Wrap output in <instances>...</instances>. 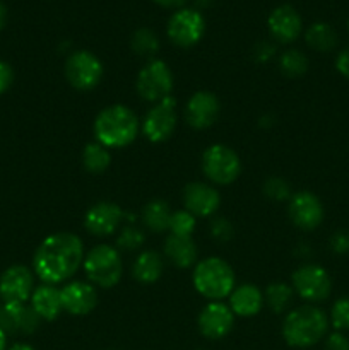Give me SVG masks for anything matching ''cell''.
Segmentation results:
<instances>
[{"mask_svg":"<svg viewBox=\"0 0 349 350\" xmlns=\"http://www.w3.org/2000/svg\"><path fill=\"white\" fill-rule=\"evenodd\" d=\"M221 113L218 96L209 91H197L190 96L185 106L187 123L195 130H205L214 125Z\"/></svg>","mask_w":349,"mask_h":350,"instance_id":"5bb4252c","label":"cell"},{"mask_svg":"<svg viewBox=\"0 0 349 350\" xmlns=\"http://www.w3.org/2000/svg\"><path fill=\"white\" fill-rule=\"evenodd\" d=\"M164 255L178 269H188L197 260V245L192 236L170 234L164 241Z\"/></svg>","mask_w":349,"mask_h":350,"instance_id":"603a6c76","label":"cell"},{"mask_svg":"<svg viewBox=\"0 0 349 350\" xmlns=\"http://www.w3.org/2000/svg\"><path fill=\"white\" fill-rule=\"evenodd\" d=\"M263 193H266V197L270 198V200L283 202L286 200V198H289L291 195L289 183L279 176H270L267 178L266 183H263Z\"/></svg>","mask_w":349,"mask_h":350,"instance_id":"836d02e7","label":"cell"},{"mask_svg":"<svg viewBox=\"0 0 349 350\" xmlns=\"http://www.w3.org/2000/svg\"><path fill=\"white\" fill-rule=\"evenodd\" d=\"M40 325V317L26 304H3L0 308V327L5 334H33Z\"/></svg>","mask_w":349,"mask_h":350,"instance_id":"ffe728a7","label":"cell"},{"mask_svg":"<svg viewBox=\"0 0 349 350\" xmlns=\"http://www.w3.org/2000/svg\"><path fill=\"white\" fill-rule=\"evenodd\" d=\"M293 291L303 301L310 304L324 303L332 293V279L327 270L315 263H305L298 267L291 277Z\"/></svg>","mask_w":349,"mask_h":350,"instance_id":"52a82bcc","label":"cell"},{"mask_svg":"<svg viewBox=\"0 0 349 350\" xmlns=\"http://www.w3.org/2000/svg\"><path fill=\"white\" fill-rule=\"evenodd\" d=\"M84 272L92 286L112 289L120 282L123 273L118 250L109 245H98L84 255Z\"/></svg>","mask_w":349,"mask_h":350,"instance_id":"5b68a950","label":"cell"},{"mask_svg":"<svg viewBox=\"0 0 349 350\" xmlns=\"http://www.w3.org/2000/svg\"><path fill=\"white\" fill-rule=\"evenodd\" d=\"M14 81V70L7 62L0 60V94L7 91L12 85Z\"/></svg>","mask_w":349,"mask_h":350,"instance_id":"74e56055","label":"cell"},{"mask_svg":"<svg viewBox=\"0 0 349 350\" xmlns=\"http://www.w3.org/2000/svg\"><path fill=\"white\" fill-rule=\"evenodd\" d=\"M335 70L349 81V46L339 51V55L335 57Z\"/></svg>","mask_w":349,"mask_h":350,"instance_id":"f35d334b","label":"cell"},{"mask_svg":"<svg viewBox=\"0 0 349 350\" xmlns=\"http://www.w3.org/2000/svg\"><path fill=\"white\" fill-rule=\"evenodd\" d=\"M202 171L216 185H231L242 173V161L231 147L214 144L202 154Z\"/></svg>","mask_w":349,"mask_h":350,"instance_id":"8992f818","label":"cell"},{"mask_svg":"<svg viewBox=\"0 0 349 350\" xmlns=\"http://www.w3.org/2000/svg\"><path fill=\"white\" fill-rule=\"evenodd\" d=\"M348 31H349V19H348Z\"/></svg>","mask_w":349,"mask_h":350,"instance_id":"f6af8a7d","label":"cell"},{"mask_svg":"<svg viewBox=\"0 0 349 350\" xmlns=\"http://www.w3.org/2000/svg\"><path fill=\"white\" fill-rule=\"evenodd\" d=\"M144 137L153 144L164 142L177 129V99L173 96L161 99L146 113L142 120Z\"/></svg>","mask_w":349,"mask_h":350,"instance_id":"30bf717a","label":"cell"},{"mask_svg":"<svg viewBox=\"0 0 349 350\" xmlns=\"http://www.w3.org/2000/svg\"><path fill=\"white\" fill-rule=\"evenodd\" d=\"M156 3H159V5L163 7H178V5H183L187 0H154Z\"/></svg>","mask_w":349,"mask_h":350,"instance_id":"60d3db41","label":"cell"},{"mask_svg":"<svg viewBox=\"0 0 349 350\" xmlns=\"http://www.w3.org/2000/svg\"><path fill=\"white\" fill-rule=\"evenodd\" d=\"M267 26L276 41L293 43L301 33V17L294 7L279 5L270 12Z\"/></svg>","mask_w":349,"mask_h":350,"instance_id":"d6986e66","label":"cell"},{"mask_svg":"<svg viewBox=\"0 0 349 350\" xmlns=\"http://www.w3.org/2000/svg\"><path fill=\"white\" fill-rule=\"evenodd\" d=\"M130 44H132V50L140 57H153L159 50V40H157L156 33L153 29H147V27L137 29Z\"/></svg>","mask_w":349,"mask_h":350,"instance_id":"f546056e","label":"cell"},{"mask_svg":"<svg viewBox=\"0 0 349 350\" xmlns=\"http://www.w3.org/2000/svg\"><path fill=\"white\" fill-rule=\"evenodd\" d=\"M109 163H112L109 150L99 142H89L82 150V164H84L86 171H89V173H103V171L108 170Z\"/></svg>","mask_w":349,"mask_h":350,"instance_id":"4316f807","label":"cell"},{"mask_svg":"<svg viewBox=\"0 0 349 350\" xmlns=\"http://www.w3.org/2000/svg\"><path fill=\"white\" fill-rule=\"evenodd\" d=\"M205 21L201 12L194 9H180L168 21V38L177 46L190 48L202 40Z\"/></svg>","mask_w":349,"mask_h":350,"instance_id":"8fae6325","label":"cell"},{"mask_svg":"<svg viewBox=\"0 0 349 350\" xmlns=\"http://www.w3.org/2000/svg\"><path fill=\"white\" fill-rule=\"evenodd\" d=\"M328 246L335 255H348L349 253V229H337L328 239Z\"/></svg>","mask_w":349,"mask_h":350,"instance_id":"e575fe53","label":"cell"},{"mask_svg":"<svg viewBox=\"0 0 349 350\" xmlns=\"http://www.w3.org/2000/svg\"><path fill=\"white\" fill-rule=\"evenodd\" d=\"M62 308L65 313L72 317H84L89 314L98 304V293L91 282H75L65 284L60 289Z\"/></svg>","mask_w":349,"mask_h":350,"instance_id":"e0dca14e","label":"cell"},{"mask_svg":"<svg viewBox=\"0 0 349 350\" xmlns=\"http://www.w3.org/2000/svg\"><path fill=\"white\" fill-rule=\"evenodd\" d=\"M29 301L31 308L40 317V320L53 321L64 311L60 289L57 286H51V284H41V286L34 287Z\"/></svg>","mask_w":349,"mask_h":350,"instance_id":"7402d4cb","label":"cell"},{"mask_svg":"<svg viewBox=\"0 0 349 350\" xmlns=\"http://www.w3.org/2000/svg\"><path fill=\"white\" fill-rule=\"evenodd\" d=\"M274 51H276V48H274L272 44L267 43V41H260V43L255 46L257 62H267L270 57H272Z\"/></svg>","mask_w":349,"mask_h":350,"instance_id":"ab89813d","label":"cell"},{"mask_svg":"<svg viewBox=\"0 0 349 350\" xmlns=\"http://www.w3.org/2000/svg\"><path fill=\"white\" fill-rule=\"evenodd\" d=\"M332 327L337 332H349V294L342 296L332 304L331 317H328Z\"/></svg>","mask_w":349,"mask_h":350,"instance_id":"d6a6232c","label":"cell"},{"mask_svg":"<svg viewBox=\"0 0 349 350\" xmlns=\"http://www.w3.org/2000/svg\"><path fill=\"white\" fill-rule=\"evenodd\" d=\"M7 350H34V347H31V345H27V344H14L12 347L7 349Z\"/></svg>","mask_w":349,"mask_h":350,"instance_id":"ee69618b","label":"cell"},{"mask_svg":"<svg viewBox=\"0 0 349 350\" xmlns=\"http://www.w3.org/2000/svg\"><path fill=\"white\" fill-rule=\"evenodd\" d=\"M140 122L125 105H112L101 109L92 123L96 142L106 149H122L130 146L139 133Z\"/></svg>","mask_w":349,"mask_h":350,"instance_id":"7a4b0ae2","label":"cell"},{"mask_svg":"<svg viewBox=\"0 0 349 350\" xmlns=\"http://www.w3.org/2000/svg\"><path fill=\"white\" fill-rule=\"evenodd\" d=\"M65 79L77 91H91L101 82L103 64L94 53L88 50H79L68 55L65 60Z\"/></svg>","mask_w":349,"mask_h":350,"instance_id":"9c48e42d","label":"cell"},{"mask_svg":"<svg viewBox=\"0 0 349 350\" xmlns=\"http://www.w3.org/2000/svg\"><path fill=\"white\" fill-rule=\"evenodd\" d=\"M293 296V287L287 286L286 282H272L267 286L266 294H263V303H267V306L274 313H283V311H286L289 308Z\"/></svg>","mask_w":349,"mask_h":350,"instance_id":"83f0119b","label":"cell"},{"mask_svg":"<svg viewBox=\"0 0 349 350\" xmlns=\"http://www.w3.org/2000/svg\"><path fill=\"white\" fill-rule=\"evenodd\" d=\"M291 222L301 231H313L324 222V205L315 193L308 190L296 191L291 195L287 207Z\"/></svg>","mask_w":349,"mask_h":350,"instance_id":"7c38bea8","label":"cell"},{"mask_svg":"<svg viewBox=\"0 0 349 350\" xmlns=\"http://www.w3.org/2000/svg\"><path fill=\"white\" fill-rule=\"evenodd\" d=\"M125 212L115 202H98L92 205L84 217V228L92 236H109L120 228Z\"/></svg>","mask_w":349,"mask_h":350,"instance_id":"2e32d148","label":"cell"},{"mask_svg":"<svg viewBox=\"0 0 349 350\" xmlns=\"http://www.w3.org/2000/svg\"><path fill=\"white\" fill-rule=\"evenodd\" d=\"M146 241V234L140 228L135 226H125L116 236V246L118 250H125V252H135Z\"/></svg>","mask_w":349,"mask_h":350,"instance_id":"4dcf8cb0","label":"cell"},{"mask_svg":"<svg viewBox=\"0 0 349 350\" xmlns=\"http://www.w3.org/2000/svg\"><path fill=\"white\" fill-rule=\"evenodd\" d=\"M328 317L315 304H305L289 311L284 318L283 337L289 347L308 349L327 337Z\"/></svg>","mask_w":349,"mask_h":350,"instance_id":"3957f363","label":"cell"},{"mask_svg":"<svg viewBox=\"0 0 349 350\" xmlns=\"http://www.w3.org/2000/svg\"><path fill=\"white\" fill-rule=\"evenodd\" d=\"M263 306V294L253 284H242L229 294V310L235 317L252 318L260 313Z\"/></svg>","mask_w":349,"mask_h":350,"instance_id":"44dd1931","label":"cell"},{"mask_svg":"<svg viewBox=\"0 0 349 350\" xmlns=\"http://www.w3.org/2000/svg\"><path fill=\"white\" fill-rule=\"evenodd\" d=\"M84 262V246L74 232H55L41 241L33 258V272L43 284L65 282Z\"/></svg>","mask_w":349,"mask_h":350,"instance_id":"6da1fadb","label":"cell"},{"mask_svg":"<svg viewBox=\"0 0 349 350\" xmlns=\"http://www.w3.org/2000/svg\"><path fill=\"white\" fill-rule=\"evenodd\" d=\"M34 291V275L27 267L12 265L0 275V299L3 304H26Z\"/></svg>","mask_w":349,"mask_h":350,"instance_id":"4fadbf2b","label":"cell"},{"mask_svg":"<svg viewBox=\"0 0 349 350\" xmlns=\"http://www.w3.org/2000/svg\"><path fill=\"white\" fill-rule=\"evenodd\" d=\"M192 282L195 291L209 301H221L229 297L235 289V272L231 265L219 256H209L197 263Z\"/></svg>","mask_w":349,"mask_h":350,"instance_id":"277c9868","label":"cell"},{"mask_svg":"<svg viewBox=\"0 0 349 350\" xmlns=\"http://www.w3.org/2000/svg\"><path fill=\"white\" fill-rule=\"evenodd\" d=\"M137 94L149 103H159L171 96L173 91V74L163 60H151L140 68L135 81Z\"/></svg>","mask_w":349,"mask_h":350,"instance_id":"ba28073f","label":"cell"},{"mask_svg":"<svg viewBox=\"0 0 349 350\" xmlns=\"http://www.w3.org/2000/svg\"><path fill=\"white\" fill-rule=\"evenodd\" d=\"M279 68L286 77H301L308 70V58L300 50H287L279 57Z\"/></svg>","mask_w":349,"mask_h":350,"instance_id":"f1b7e54d","label":"cell"},{"mask_svg":"<svg viewBox=\"0 0 349 350\" xmlns=\"http://www.w3.org/2000/svg\"><path fill=\"white\" fill-rule=\"evenodd\" d=\"M171 212L168 202L161 200V198H154V200L147 202L146 207L142 208V224L144 228L149 229L151 232H164L170 231L171 222Z\"/></svg>","mask_w":349,"mask_h":350,"instance_id":"d4e9b609","label":"cell"},{"mask_svg":"<svg viewBox=\"0 0 349 350\" xmlns=\"http://www.w3.org/2000/svg\"><path fill=\"white\" fill-rule=\"evenodd\" d=\"M0 350H7V334L0 327Z\"/></svg>","mask_w":349,"mask_h":350,"instance_id":"7bdbcfd3","label":"cell"},{"mask_svg":"<svg viewBox=\"0 0 349 350\" xmlns=\"http://www.w3.org/2000/svg\"><path fill=\"white\" fill-rule=\"evenodd\" d=\"M325 350H349V338L346 337L344 332L328 334L325 337Z\"/></svg>","mask_w":349,"mask_h":350,"instance_id":"8d00e7d4","label":"cell"},{"mask_svg":"<svg viewBox=\"0 0 349 350\" xmlns=\"http://www.w3.org/2000/svg\"><path fill=\"white\" fill-rule=\"evenodd\" d=\"M183 204L185 211H188L195 217H211L219 208L221 195L211 185L194 181L185 187Z\"/></svg>","mask_w":349,"mask_h":350,"instance_id":"ac0fdd59","label":"cell"},{"mask_svg":"<svg viewBox=\"0 0 349 350\" xmlns=\"http://www.w3.org/2000/svg\"><path fill=\"white\" fill-rule=\"evenodd\" d=\"M305 40L311 50L320 51V53H327L337 46V34L334 27L327 23L311 24L305 33Z\"/></svg>","mask_w":349,"mask_h":350,"instance_id":"484cf974","label":"cell"},{"mask_svg":"<svg viewBox=\"0 0 349 350\" xmlns=\"http://www.w3.org/2000/svg\"><path fill=\"white\" fill-rule=\"evenodd\" d=\"M235 314L228 304L221 301H211L198 314V330L209 340H219L231 332Z\"/></svg>","mask_w":349,"mask_h":350,"instance_id":"9a60e30c","label":"cell"},{"mask_svg":"<svg viewBox=\"0 0 349 350\" xmlns=\"http://www.w3.org/2000/svg\"><path fill=\"white\" fill-rule=\"evenodd\" d=\"M197 226V217L188 211H177L171 215L170 232L174 236H192Z\"/></svg>","mask_w":349,"mask_h":350,"instance_id":"1f68e13d","label":"cell"},{"mask_svg":"<svg viewBox=\"0 0 349 350\" xmlns=\"http://www.w3.org/2000/svg\"><path fill=\"white\" fill-rule=\"evenodd\" d=\"M211 232H212V236H214L216 239H221V241H226V239L231 238L233 228H231V224H229V222L226 221V219L218 217V219H214V221H212Z\"/></svg>","mask_w":349,"mask_h":350,"instance_id":"d590c367","label":"cell"},{"mask_svg":"<svg viewBox=\"0 0 349 350\" xmlns=\"http://www.w3.org/2000/svg\"><path fill=\"white\" fill-rule=\"evenodd\" d=\"M163 273V260L157 252L147 250L135 258L132 265V277L139 284H154Z\"/></svg>","mask_w":349,"mask_h":350,"instance_id":"cb8c5ba5","label":"cell"},{"mask_svg":"<svg viewBox=\"0 0 349 350\" xmlns=\"http://www.w3.org/2000/svg\"><path fill=\"white\" fill-rule=\"evenodd\" d=\"M5 23H7V9H5V5L0 2V29L5 26Z\"/></svg>","mask_w":349,"mask_h":350,"instance_id":"b9f144b4","label":"cell"}]
</instances>
